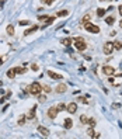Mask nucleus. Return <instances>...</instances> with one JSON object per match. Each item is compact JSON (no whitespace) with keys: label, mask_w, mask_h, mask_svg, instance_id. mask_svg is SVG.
Wrapping results in <instances>:
<instances>
[{"label":"nucleus","mask_w":122,"mask_h":139,"mask_svg":"<svg viewBox=\"0 0 122 139\" xmlns=\"http://www.w3.org/2000/svg\"><path fill=\"white\" fill-rule=\"evenodd\" d=\"M41 91H42V86H41L38 82H34L32 84L28 86V93L32 94V96H38Z\"/></svg>","instance_id":"obj_1"},{"label":"nucleus","mask_w":122,"mask_h":139,"mask_svg":"<svg viewBox=\"0 0 122 139\" xmlns=\"http://www.w3.org/2000/svg\"><path fill=\"white\" fill-rule=\"evenodd\" d=\"M73 42H74V48L77 51H86L87 49V44H86V41L81 37H76L73 40Z\"/></svg>","instance_id":"obj_2"},{"label":"nucleus","mask_w":122,"mask_h":139,"mask_svg":"<svg viewBox=\"0 0 122 139\" xmlns=\"http://www.w3.org/2000/svg\"><path fill=\"white\" fill-rule=\"evenodd\" d=\"M84 28H86L89 33H91V34H98V33H100V27L96 25V24H93V23H90V21L84 23Z\"/></svg>","instance_id":"obj_3"},{"label":"nucleus","mask_w":122,"mask_h":139,"mask_svg":"<svg viewBox=\"0 0 122 139\" xmlns=\"http://www.w3.org/2000/svg\"><path fill=\"white\" fill-rule=\"evenodd\" d=\"M103 51H104L105 55H111L114 52V44L112 42H105L104 46H103Z\"/></svg>","instance_id":"obj_4"},{"label":"nucleus","mask_w":122,"mask_h":139,"mask_svg":"<svg viewBox=\"0 0 122 139\" xmlns=\"http://www.w3.org/2000/svg\"><path fill=\"white\" fill-rule=\"evenodd\" d=\"M58 113H59V110L56 108V106L51 107V108L48 110V117L51 118V119H55V118L58 117Z\"/></svg>","instance_id":"obj_5"},{"label":"nucleus","mask_w":122,"mask_h":139,"mask_svg":"<svg viewBox=\"0 0 122 139\" xmlns=\"http://www.w3.org/2000/svg\"><path fill=\"white\" fill-rule=\"evenodd\" d=\"M103 72H104V74H107V76H114L115 74V69L112 67V66H104L103 67Z\"/></svg>","instance_id":"obj_6"},{"label":"nucleus","mask_w":122,"mask_h":139,"mask_svg":"<svg viewBox=\"0 0 122 139\" xmlns=\"http://www.w3.org/2000/svg\"><path fill=\"white\" fill-rule=\"evenodd\" d=\"M66 111L70 113V114H74V113L77 111V104H76V103H69V104L66 106Z\"/></svg>","instance_id":"obj_7"},{"label":"nucleus","mask_w":122,"mask_h":139,"mask_svg":"<svg viewBox=\"0 0 122 139\" xmlns=\"http://www.w3.org/2000/svg\"><path fill=\"white\" fill-rule=\"evenodd\" d=\"M46 74H48L51 79H53V80H60V79H63L62 74H58V73H55V72H52V70H48Z\"/></svg>","instance_id":"obj_8"},{"label":"nucleus","mask_w":122,"mask_h":139,"mask_svg":"<svg viewBox=\"0 0 122 139\" xmlns=\"http://www.w3.org/2000/svg\"><path fill=\"white\" fill-rule=\"evenodd\" d=\"M66 89H67V86L62 83V84H59V86H56V87H55V91H56V93H59V94H62V93H65V91H66Z\"/></svg>","instance_id":"obj_9"},{"label":"nucleus","mask_w":122,"mask_h":139,"mask_svg":"<svg viewBox=\"0 0 122 139\" xmlns=\"http://www.w3.org/2000/svg\"><path fill=\"white\" fill-rule=\"evenodd\" d=\"M38 132H39L42 136H49V129L48 128H45V126H38Z\"/></svg>","instance_id":"obj_10"},{"label":"nucleus","mask_w":122,"mask_h":139,"mask_svg":"<svg viewBox=\"0 0 122 139\" xmlns=\"http://www.w3.org/2000/svg\"><path fill=\"white\" fill-rule=\"evenodd\" d=\"M63 126H65L66 129H70V128L73 126V121H72L70 118H67V119H65V121H63Z\"/></svg>","instance_id":"obj_11"},{"label":"nucleus","mask_w":122,"mask_h":139,"mask_svg":"<svg viewBox=\"0 0 122 139\" xmlns=\"http://www.w3.org/2000/svg\"><path fill=\"white\" fill-rule=\"evenodd\" d=\"M53 21H55V16H51V17H48V18H46V23H45V24L42 25V30H44V28H46V27H48L49 24H52Z\"/></svg>","instance_id":"obj_12"},{"label":"nucleus","mask_w":122,"mask_h":139,"mask_svg":"<svg viewBox=\"0 0 122 139\" xmlns=\"http://www.w3.org/2000/svg\"><path fill=\"white\" fill-rule=\"evenodd\" d=\"M37 30H38V25H32L31 28H28V30H25V31H24V35H30V34L35 33Z\"/></svg>","instance_id":"obj_13"},{"label":"nucleus","mask_w":122,"mask_h":139,"mask_svg":"<svg viewBox=\"0 0 122 139\" xmlns=\"http://www.w3.org/2000/svg\"><path fill=\"white\" fill-rule=\"evenodd\" d=\"M14 76H16V67H13V69H8V70H7V77L13 79Z\"/></svg>","instance_id":"obj_14"},{"label":"nucleus","mask_w":122,"mask_h":139,"mask_svg":"<svg viewBox=\"0 0 122 139\" xmlns=\"http://www.w3.org/2000/svg\"><path fill=\"white\" fill-rule=\"evenodd\" d=\"M114 44V49H116V51H121L122 49V42L121 41H115V42H112Z\"/></svg>","instance_id":"obj_15"},{"label":"nucleus","mask_w":122,"mask_h":139,"mask_svg":"<svg viewBox=\"0 0 122 139\" xmlns=\"http://www.w3.org/2000/svg\"><path fill=\"white\" fill-rule=\"evenodd\" d=\"M6 31H7V34H8V35H14V27H13L11 24H10V25H7Z\"/></svg>","instance_id":"obj_16"},{"label":"nucleus","mask_w":122,"mask_h":139,"mask_svg":"<svg viewBox=\"0 0 122 139\" xmlns=\"http://www.w3.org/2000/svg\"><path fill=\"white\" fill-rule=\"evenodd\" d=\"M35 110H37V107H34L32 110L28 113V115H27V118H28V119H32L34 117H35Z\"/></svg>","instance_id":"obj_17"},{"label":"nucleus","mask_w":122,"mask_h":139,"mask_svg":"<svg viewBox=\"0 0 122 139\" xmlns=\"http://www.w3.org/2000/svg\"><path fill=\"white\" fill-rule=\"evenodd\" d=\"M60 42H62L65 46H69V45H70V42H72V40H70V38H63V40H60Z\"/></svg>","instance_id":"obj_18"},{"label":"nucleus","mask_w":122,"mask_h":139,"mask_svg":"<svg viewBox=\"0 0 122 139\" xmlns=\"http://www.w3.org/2000/svg\"><path fill=\"white\" fill-rule=\"evenodd\" d=\"M114 21H115V20H114V17H112V16H109V17H107V18H105V23L108 25H112V24H114Z\"/></svg>","instance_id":"obj_19"},{"label":"nucleus","mask_w":122,"mask_h":139,"mask_svg":"<svg viewBox=\"0 0 122 139\" xmlns=\"http://www.w3.org/2000/svg\"><path fill=\"white\" fill-rule=\"evenodd\" d=\"M105 11H107L105 8H101V7H100V8L97 10V16H98V17H104V14H105Z\"/></svg>","instance_id":"obj_20"},{"label":"nucleus","mask_w":122,"mask_h":139,"mask_svg":"<svg viewBox=\"0 0 122 139\" xmlns=\"http://www.w3.org/2000/svg\"><path fill=\"white\" fill-rule=\"evenodd\" d=\"M67 14H69V10H62V11H59V13H58L56 16L58 17H66Z\"/></svg>","instance_id":"obj_21"},{"label":"nucleus","mask_w":122,"mask_h":139,"mask_svg":"<svg viewBox=\"0 0 122 139\" xmlns=\"http://www.w3.org/2000/svg\"><path fill=\"white\" fill-rule=\"evenodd\" d=\"M38 101H39V103H45V101H46V96H45V94H38Z\"/></svg>","instance_id":"obj_22"},{"label":"nucleus","mask_w":122,"mask_h":139,"mask_svg":"<svg viewBox=\"0 0 122 139\" xmlns=\"http://www.w3.org/2000/svg\"><path fill=\"white\" fill-rule=\"evenodd\" d=\"M80 122L81 124H89V118H87V115H80Z\"/></svg>","instance_id":"obj_23"},{"label":"nucleus","mask_w":122,"mask_h":139,"mask_svg":"<svg viewBox=\"0 0 122 139\" xmlns=\"http://www.w3.org/2000/svg\"><path fill=\"white\" fill-rule=\"evenodd\" d=\"M42 90L45 91V93H51V91H52V87L48 86V84H44V86H42Z\"/></svg>","instance_id":"obj_24"},{"label":"nucleus","mask_w":122,"mask_h":139,"mask_svg":"<svg viewBox=\"0 0 122 139\" xmlns=\"http://www.w3.org/2000/svg\"><path fill=\"white\" fill-rule=\"evenodd\" d=\"M25 119H27V117H25V115H21V117L18 118V125H24Z\"/></svg>","instance_id":"obj_25"},{"label":"nucleus","mask_w":122,"mask_h":139,"mask_svg":"<svg viewBox=\"0 0 122 139\" xmlns=\"http://www.w3.org/2000/svg\"><path fill=\"white\" fill-rule=\"evenodd\" d=\"M25 72H27L25 67H16V73H18V74H23V73H25Z\"/></svg>","instance_id":"obj_26"},{"label":"nucleus","mask_w":122,"mask_h":139,"mask_svg":"<svg viewBox=\"0 0 122 139\" xmlns=\"http://www.w3.org/2000/svg\"><path fill=\"white\" fill-rule=\"evenodd\" d=\"M56 108L59 110V111H65V110H66V106L63 104V103H59V104L56 106Z\"/></svg>","instance_id":"obj_27"},{"label":"nucleus","mask_w":122,"mask_h":139,"mask_svg":"<svg viewBox=\"0 0 122 139\" xmlns=\"http://www.w3.org/2000/svg\"><path fill=\"white\" fill-rule=\"evenodd\" d=\"M96 119H94V118H89V125L90 126H91V128H94V126H96Z\"/></svg>","instance_id":"obj_28"},{"label":"nucleus","mask_w":122,"mask_h":139,"mask_svg":"<svg viewBox=\"0 0 122 139\" xmlns=\"http://www.w3.org/2000/svg\"><path fill=\"white\" fill-rule=\"evenodd\" d=\"M90 18H91V14H86V16L83 17V21H81V23H87V20H90Z\"/></svg>","instance_id":"obj_29"},{"label":"nucleus","mask_w":122,"mask_h":139,"mask_svg":"<svg viewBox=\"0 0 122 139\" xmlns=\"http://www.w3.org/2000/svg\"><path fill=\"white\" fill-rule=\"evenodd\" d=\"M87 135H89L90 138H93V135H94V129H93L91 126H90V128H89V131H87Z\"/></svg>","instance_id":"obj_30"},{"label":"nucleus","mask_w":122,"mask_h":139,"mask_svg":"<svg viewBox=\"0 0 122 139\" xmlns=\"http://www.w3.org/2000/svg\"><path fill=\"white\" fill-rule=\"evenodd\" d=\"M77 100H79L80 103H83V104H89V101H87V100H86V98H84V97H79V98H77Z\"/></svg>","instance_id":"obj_31"},{"label":"nucleus","mask_w":122,"mask_h":139,"mask_svg":"<svg viewBox=\"0 0 122 139\" xmlns=\"http://www.w3.org/2000/svg\"><path fill=\"white\" fill-rule=\"evenodd\" d=\"M28 24H30L28 20H23V21H20V25H28Z\"/></svg>","instance_id":"obj_32"},{"label":"nucleus","mask_w":122,"mask_h":139,"mask_svg":"<svg viewBox=\"0 0 122 139\" xmlns=\"http://www.w3.org/2000/svg\"><path fill=\"white\" fill-rule=\"evenodd\" d=\"M119 107H121V104H119V103H114V104H112V108H114V110L119 108Z\"/></svg>","instance_id":"obj_33"},{"label":"nucleus","mask_w":122,"mask_h":139,"mask_svg":"<svg viewBox=\"0 0 122 139\" xmlns=\"http://www.w3.org/2000/svg\"><path fill=\"white\" fill-rule=\"evenodd\" d=\"M31 69H32V70H38V69H39V66H38V65H35V63H34V65L31 66Z\"/></svg>","instance_id":"obj_34"},{"label":"nucleus","mask_w":122,"mask_h":139,"mask_svg":"<svg viewBox=\"0 0 122 139\" xmlns=\"http://www.w3.org/2000/svg\"><path fill=\"white\" fill-rule=\"evenodd\" d=\"M100 136H101V135H100V133H96V132H94V135H93V138L94 139H98Z\"/></svg>","instance_id":"obj_35"},{"label":"nucleus","mask_w":122,"mask_h":139,"mask_svg":"<svg viewBox=\"0 0 122 139\" xmlns=\"http://www.w3.org/2000/svg\"><path fill=\"white\" fill-rule=\"evenodd\" d=\"M46 18H48V16H39V20L42 21V20H45L46 21Z\"/></svg>","instance_id":"obj_36"},{"label":"nucleus","mask_w":122,"mask_h":139,"mask_svg":"<svg viewBox=\"0 0 122 139\" xmlns=\"http://www.w3.org/2000/svg\"><path fill=\"white\" fill-rule=\"evenodd\" d=\"M53 1H55V0H46V4H52Z\"/></svg>","instance_id":"obj_37"},{"label":"nucleus","mask_w":122,"mask_h":139,"mask_svg":"<svg viewBox=\"0 0 122 139\" xmlns=\"http://www.w3.org/2000/svg\"><path fill=\"white\" fill-rule=\"evenodd\" d=\"M118 10H119V14H121V16H122V4H121V6H119V7H118Z\"/></svg>","instance_id":"obj_38"},{"label":"nucleus","mask_w":122,"mask_h":139,"mask_svg":"<svg viewBox=\"0 0 122 139\" xmlns=\"http://www.w3.org/2000/svg\"><path fill=\"white\" fill-rule=\"evenodd\" d=\"M115 34H116V31H111V33H109V35H111V37H114Z\"/></svg>","instance_id":"obj_39"},{"label":"nucleus","mask_w":122,"mask_h":139,"mask_svg":"<svg viewBox=\"0 0 122 139\" xmlns=\"http://www.w3.org/2000/svg\"><path fill=\"white\" fill-rule=\"evenodd\" d=\"M119 27H121V28H122V20H121V21H119Z\"/></svg>","instance_id":"obj_40"},{"label":"nucleus","mask_w":122,"mask_h":139,"mask_svg":"<svg viewBox=\"0 0 122 139\" xmlns=\"http://www.w3.org/2000/svg\"><path fill=\"white\" fill-rule=\"evenodd\" d=\"M1 63H3V59H0V65H1Z\"/></svg>","instance_id":"obj_41"},{"label":"nucleus","mask_w":122,"mask_h":139,"mask_svg":"<svg viewBox=\"0 0 122 139\" xmlns=\"http://www.w3.org/2000/svg\"><path fill=\"white\" fill-rule=\"evenodd\" d=\"M101 1H104V0H101Z\"/></svg>","instance_id":"obj_42"}]
</instances>
